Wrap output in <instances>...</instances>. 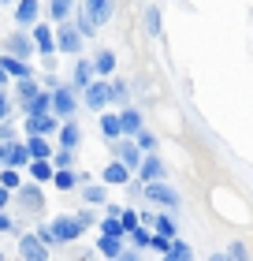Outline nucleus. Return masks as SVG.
Masks as SVG:
<instances>
[{
  "mask_svg": "<svg viewBox=\"0 0 253 261\" xmlns=\"http://www.w3.org/2000/svg\"><path fill=\"white\" fill-rule=\"evenodd\" d=\"M56 142H60V146H67V149H75L78 142H82V127H78L75 120H67L64 127H60V135H56Z\"/></svg>",
  "mask_w": 253,
  "mask_h": 261,
  "instance_id": "4468645a",
  "label": "nucleus"
},
{
  "mask_svg": "<svg viewBox=\"0 0 253 261\" xmlns=\"http://www.w3.org/2000/svg\"><path fill=\"white\" fill-rule=\"evenodd\" d=\"M30 157H52V142H49V135H30Z\"/></svg>",
  "mask_w": 253,
  "mask_h": 261,
  "instance_id": "aec40b11",
  "label": "nucleus"
},
{
  "mask_svg": "<svg viewBox=\"0 0 253 261\" xmlns=\"http://www.w3.org/2000/svg\"><path fill=\"white\" fill-rule=\"evenodd\" d=\"M101 254L104 257H119L123 254V239H119V235H101Z\"/></svg>",
  "mask_w": 253,
  "mask_h": 261,
  "instance_id": "b1692460",
  "label": "nucleus"
},
{
  "mask_svg": "<svg viewBox=\"0 0 253 261\" xmlns=\"http://www.w3.org/2000/svg\"><path fill=\"white\" fill-rule=\"evenodd\" d=\"M0 4H4V0H0Z\"/></svg>",
  "mask_w": 253,
  "mask_h": 261,
  "instance_id": "a18cd8bd",
  "label": "nucleus"
},
{
  "mask_svg": "<svg viewBox=\"0 0 253 261\" xmlns=\"http://www.w3.org/2000/svg\"><path fill=\"white\" fill-rule=\"evenodd\" d=\"M45 112H52V93H34L26 101V116H45Z\"/></svg>",
  "mask_w": 253,
  "mask_h": 261,
  "instance_id": "f3484780",
  "label": "nucleus"
},
{
  "mask_svg": "<svg viewBox=\"0 0 253 261\" xmlns=\"http://www.w3.org/2000/svg\"><path fill=\"white\" fill-rule=\"evenodd\" d=\"M93 75H97V60H75V86L78 90H86Z\"/></svg>",
  "mask_w": 253,
  "mask_h": 261,
  "instance_id": "ddd939ff",
  "label": "nucleus"
},
{
  "mask_svg": "<svg viewBox=\"0 0 253 261\" xmlns=\"http://www.w3.org/2000/svg\"><path fill=\"white\" fill-rule=\"evenodd\" d=\"M112 67H116V56L112 53H101L97 56V75H112Z\"/></svg>",
  "mask_w": 253,
  "mask_h": 261,
  "instance_id": "7c9ffc66",
  "label": "nucleus"
},
{
  "mask_svg": "<svg viewBox=\"0 0 253 261\" xmlns=\"http://www.w3.org/2000/svg\"><path fill=\"white\" fill-rule=\"evenodd\" d=\"M34 93H41V90H38V82H34L30 75H22V79H19V97H22V105H26Z\"/></svg>",
  "mask_w": 253,
  "mask_h": 261,
  "instance_id": "bb28decb",
  "label": "nucleus"
},
{
  "mask_svg": "<svg viewBox=\"0 0 253 261\" xmlns=\"http://www.w3.org/2000/svg\"><path fill=\"white\" fill-rule=\"evenodd\" d=\"M112 153H116L119 161H127L130 168H138V164H142V161H138V153H142L138 138H134V142H119V138H116V142H112Z\"/></svg>",
  "mask_w": 253,
  "mask_h": 261,
  "instance_id": "6e6552de",
  "label": "nucleus"
},
{
  "mask_svg": "<svg viewBox=\"0 0 253 261\" xmlns=\"http://www.w3.org/2000/svg\"><path fill=\"white\" fill-rule=\"evenodd\" d=\"M52 130H56V112L26 116V135H52Z\"/></svg>",
  "mask_w": 253,
  "mask_h": 261,
  "instance_id": "1a4fd4ad",
  "label": "nucleus"
},
{
  "mask_svg": "<svg viewBox=\"0 0 253 261\" xmlns=\"http://www.w3.org/2000/svg\"><path fill=\"white\" fill-rule=\"evenodd\" d=\"M112 101V82H90L86 86V105L90 109H104Z\"/></svg>",
  "mask_w": 253,
  "mask_h": 261,
  "instance_id": "39448f33",
  "label": "nucleus"
},
{
  "mask_svg": "<svg viewBox=\"0 0 253 261\" xmlns=\"http://www.w3.org/2000/svg\"><path fill=\"white\" fill-rule=\"evenodd\" d=\"M26 172H30L34 183H49V179H56V168L49 164V157H34V161L26 164Z\"/></svg>",
  "mask_w": 253,
  "mask_h": 261,
  "instance_id": "0eeeda50",
  "label": "nucleus"
},
{
  "mask_svg": "<svg viewBox=\"0 0 253 261\" xmlns=\"http://www.w3.org/2000/svg\"><path fill=\"white\" fill-rule=\"evenodd\" d=\"M71 153H75V149L60 146V153H56V168H67V164H71Z\"/></svg>",
  "mask_w": 253,
  "mask_h": 261,
  "instance_id": "e433bc0d",
  "label": "nucleus"
},
{
  "mask_svg": "<svg viewBox=\"0 0 253 261\" xmlns=\"http://www.w3.org/2000/svg\"><path fill=\"white\" fill-rule=\"evenodd\" d=\"M15 19L26 27V22H38V0H19L15 4Z\"/></svg>",
  "mask_w": 253,
  "mask_h": 261,
  "instance_id": "6ab92c4d",
  "label": "nucleus"
},
{
  "mask_svg": "<svg viewBox=\"0 0 253 261\" xmlns=\"http://www.w3.org/2000/svg\"><path fill=\"white\" fill-rule=\"evenodd\" d=\"M167 257H172V261H175V257H179V261H186V257H190V246H186V243H179V239H172V250H167Z\"/></svg>",
  "mask_w": 253,
  "mask_h": 261,
  "instance_id": "2f4dec72",
  "label": "nucleus"
},
{
  "mask_svg": "<svg viewBox=\"0 0 253 261\" xmlns=\"http://www.w3.org/2000/svg\"><path fill=\"white\" fill-rule=\"evenodd\" d=\"M34 157H30V146L26 142H11V157H8V164H15V168H22V164H30Z\"/></svg>",
  "mask_w": 253,
  "mask_h": 261,
  "instance_id": "4be33fe9",
  "label": "nucleus"
},
{
  "mask_svg": "<svg viewBox=\"0 0 253 261\" xmlns=\"http://www.w3.org/2000/svg\"><path fill=\"white\" fill-rule=\"evenodd\" d=\"M101 179H104V183H112V187H123V183L130 179V164L116 157V161H112V164H108V168L101 172Z\"/></svg>",
  "mask_w": 253,
  "mask_h": 261,
  "instance_id": "423d86ee",
  "label": "nucleus"
},
{
  "mask_svg": "<svg viewBox=\"0 0 253 261\" xmlns=\"http://www.w3.org/2000/svg\"><path fill=\"white\" fill-rule=\"evenodd\" d=\"M78 183V172H67V168H56V187L60 191H71Z\"/></svg>",
  "mask_w": 253,
  "mask_h": 261,
  "instance_id": "cd10ccee",
  "label": "nucleus"
},
{
  "mask_svg": "<svg viewBox=\"0 0 253 261\" xmlns=\"http://www.w3.org/2000/svg\"><path fill=\"white\" fill-rule=\"evenodd\" d=\"M8 79H11V71H8L4 64H0V86H8Z\"/></svg>",
  "mask_w": 253,
  "mask_h": 261,
  "instance_id": "79ce46f5",
  "label": "nucleus"
},
{
  "mask_svg": "<svg viewBox=\"0 0 253 261\" xmlns=\"http://www.w3.org/2000/svg\"><path fill=\"white\" fill-rule=\"evenodd\" d=\"M4 116H8V97L0 93V120H4Z\"/></svg>",
  "mask_w": 253,
  "mask_h": 261,
  "instance_id": "c03bdc74",
  "label": "nucleus"
},
{
  "mask_svg": "<svg viewBox=\"0 0 253 261\" xmlns=\"http://www.w3.org/2000/svg\"><path fill=\"white\" fill-rule=\"evenodd\" d=\"M156 231H160V235H167V239H175V220L160 213V217H156Z\"/></svg>",
  "mask_w": 253,
  "mask_h": 261,
  "instance_id": "c756f323",
  "label": "nucleus"
},
{
  "mask_svg": "<svg viewBox=\"0 0 253 261\" xmlns=\"http://www.w3.org/2000/svg\"><path fill=\"white\" fill-rule=\"evenodd\" d=\"M8 157H11V142H0V164H8Z\"/></svg>",
  "mask_w": 253,
  "mask_h": 261,
  "instance_id": "ea45409f",
  "label": "nucleus"
},
{
  "mask_svg": "<svg viewBox=\"0 0 253 261\" xmlns=\"http://www.w3.org/2000/svg\"><path fill=\"white\" fill-rule=\"evenodd\" d=\"M8 198H11V191H8V187H4V183H0V209H4V205H8Z\"/></svg>",
  "mask_w": 253,
  "mask_h": 261,
  "instance_id": "a19ab883",
  "label": "nucleus"
},
{
  "mask_svg": "<svg viewBox=\"0 0 253 261\" xmlns=\"http://www.w3.org/2000/svg\"><path fill=\"white\" fill-rule=\"evenodd\" d=\"M146 27H149V34H160V11L156 8H146Z\"/></svg>",
  "mask_w": 253,
  "mask_h": 261,
  "instance_id": "473e14b6",
  "label": "nucleus"
},
{
  "mask_svg": "<svg viewBox=\"0 0 253 261\" xmlns=\"http://www.w3.org/2000/svg\"><path fill=\"white\" fill-rule=\"evenodd\" d=\"M101 135H104L108 142H116L119 135H123V120L112 116V112H104V116H101Z\"/></svg>",
  "mask_w": 253,
  "mask_h": 261,
  "instance_id": "a211bd4d",
  "label": "nucleus"
},
{
  "mask_svg": "<svg viewBox=\"0 0 253 261\" xmlns=\"http://www.w3.org/2000/svg\"><path fill=\"white\" fill-rule=\"evenodd\" d=\"M119 217H123V224H127V235L134 231V228H142V217H138V213H130V209H123V213H119Z\"/></svg>",
  "mask_w": 253,
  "mask_h": 261,
  "instance_id": "f704fd0d",
  "label": "nucleus"
},
{
  "mask_svg": "<svg viewBox=\"0 0 253 261\" xmlns=\"http://www.w3.org/2000/svg\"><path fill=\"white\" fill-rule=\"evenodd\" d=\"M146 201H156V205L175 209V205H179V194L172 191V187H164L160 179H156V183H146Z\"/></svg>",
  "mask_w": 253,
  "mask_h": 261,
  "instance_id": "20e7f679",
  "label": "nucleus"
},
{
  "mask_svg": "<svg viewBox=\"0 0 253 261\" xmlns=\"http://www.w3.org/2000/svg\"><path fill=\"white\" fill-rule=\"evenodd\" d=\"M0 183H4L8 191H19V187H22V175L15 172V164H8V168H0Z\"/></svg>",
  "mask_w": 253,
  "mask_h": 261,
  "instance_id": "a878e982",
  "label": "nucleus"
},
{
  "mask_svg": "<svg viewBox=\"0 0 253 261\" xmlns=\"http://www.w3.org/2000/svg\"><path fill=\"white\" fill-rule=\"evenodd\" d=\"M60 49L64 53H82V30L78 27H60Z\"/></svg>",
  "mask_w": 253,
  "mask_h": 261,
  "instance_id": "f8f14e48",
  "label": "nucleus"
},
{
  "mask_svg": "<svg viewBox=\"0 0 253 261\" xmlns=\"http://www.w3.org/2000/svg\"><path fill=\"white\" fill-rule=\"evenodd\" d=\"M0 64H4V67L11 71V79H22V75H30V67H26V60H22V56H15V53L0 56Z\"/></svg>",
  "mask_w": 253,
  "mask_h": 261,
  "instance_id": "412c9836",
  "label": "nucleus"
},
{
  "mask_svg": "<svg viewBox=\"0 0 253 261\" xmlns=\"http://www.w3.org/2000/svg\"><path fill=\"white\" fill-rule=\"evenodd\" d=\"M52 112L60 120H71L78 112V101H75V90L71 86H52Z\"/></svg>",
  "mask_w": 253,
  "mask_h": 261,
  "instance_id": "f03ea898",
  "label": "nucleus"
},
{
  "mask_svg": "<svg viewBox=\"0 0 253 261\" xmlns=\"http://www.w3.org/2000/svg\"><path fill=\"white\" fill-rule=\"evenodd\" d=\"M0 231H11V220L4 217V209H0Z\"/></svg>",
  "mask_w": 253,
  "mask_h": 261,
  "instance_id": "37998d69",
  "label": "nucleus"
},
{
  "mask_svg": "<svg viewBox=\"0 0 253 261\" xmlns=\"http://www.w3.org/2000/svg\"><path fill=\"white\" fill-rule=\"evenodd\" d=\"M112 101H127V86L123 82H112Z\"/></svg>",
  "mask_w": 253,
  "mask_h": 261,
  "instance_id": "58836bf2",
  "label": "nucleus"
},
{
  "mask_svg": "<svg viewBox=\"0 0 253 261\" xmlns=\"http://www.w3.org/2000/svg\"><path fill=\"white\" fill-rule=\"evenodd\" d=\"M49 11H52V19H56V22H64V19H67V11H71V0H52Z\"/></svg>",
  "mask_w": 253,
  "mask_h": 261,
  "instance_id": "c85d7f7f",
  "label": "nucleus"
},
{
  "mask_svg": "<svg viewBox=\"0 0 253 261\" xmlns=\"http://www.w3.org/2000/svg\"><path fill=\"white\" fill-rule=\"evenodd\" d=\"M138 175H142V179H146V183H156V179H164V164L160 161H156V157H146V161H142L138 164Z\"/></svg>",
  "mask_w": 253,
  "mask_h": 261,
  "instance_id": "2eb2a0df",
  "label": "nucleus"
},
{
  "mask_svg": "<svg viewBox=\"0 0 253 261\" xmlns=\"http://www.w3.org/2000/svg\"><path fill=\"white\" fill-rule=\"evenodd\" d=\"M34 41H38V53H45V56L56 53V41H52L49 22H34Z\"/></svg>",
  "mask_w": 253,
  "mask_h": 261,
  "instance_id": "9b49d317",
  "label": "nucleus"
},
{
  "mask_svg": "<svg viewBox=\"0 0 253 261\" xmlns=\"http://www.w3.org/2000/svg\"><path fill=\"white\" fill-rule=\"evenodd\" d=\"M130 239H134V246H149V243H153V235L146 231V224H142V228L130 231Z\"/></svg>",
  "mask_w": 253,
  "mask_h": 261,
  "instance_id": "c9c22d12",
  "label": "nucleus"
},
{
  "mask_svg": "<svg viewBox=\"0 0 253 261\" xmlns=\"http://www.w3.org/2000/svg\"><path fill=\"white\" fill-rule=\"evenodd\" d=\"M119 120H123V135H138V130H142V116H138L134 109H123Z\"/></svg>",
  "mask_w": 253,
  "mask_h": 261,
  "instance_id": "393cba45",
  "label": "nucleus"
},
{
  "mask_svg": "<svg viewBox=\"0 0 253 261\" xmlns=\"http://www.w3.org/2000/svg\"><path fill=\"white\" fill-rule=\"evenodd\" d=\"M86 15L93 22H108V15H112V0H86Z\"/></svg>",
  "mask_w": 253,
  "mask_h": 261,
  "instance_id": "dca6fc26",
  "label": "nucleus"
},
{
  "mask_svg": "<svg viewBox=\"0 0 253 261\" xmlns=\"http://www.w3.org/2000/svg\"><path fill=\"white\" fill-rule=\"evenodd\" d=\"M19 254L26 261H45L49 257V243H45L41 235H22L19 239Z\"/></svg>",
  "mask_w": 253,
  "mask_h": 261,
  "instance_id": "7ed1b4c3",
  "label": "nucleus"
},
{
  "mask_svg": "<svg viewBox=\"0 0 253 261\" xmlns=\"http://www.w3.org/2000/svg\"><path fill=\"white\" fill-rule=\"evenodd\" d=\"M82 231H86V224H82L78 217H56L52 224H45L38 235H41L49 246H60V243H75Z\"/></svg>",
  "mask_w": 253,
  "mask_h": 261,
  "instance_id": "f257e3e1",
  "label": "nucleus"
},
{
  "mask_svg": "<svg viewBox=\"0 0 253 261\" xmlns=\"http://www.w3.org/2000/svg\"><path fill=\"white\" fill-rule=\"evenodd\" d=\"M86 201H93V205L104 201V187H86Z\"/></svg>",
  "mask_w": 253,
  "mask_h": 261,
  "instance_id": "4c0bfd02",
  "label": "nucleus"
},
{
  "mask_svg": "<svg viewBox=\"0 0 253 261\" xmlns=\"http://www.w3.org/2000/svg\"><path fill=\"white\" fill-rule=\"evenodd\" d=\"M38 49V41H34V34L26 38V34H11L8 38V53H15V56H22V60H26V56Z\"/></svg>",
  "mask_w": 253,
  "mask_h": 261,
  "instance_id": "9d476101",
  "label": "nucleus"
},
{
  "mask_svg": "<svg viewBox=\"0 0 253 261\" xmlns=\"http://www.w3.org/2000/svg\"><path fill=\"white\" fill-rule=\"evenodd\" d=\"M134 138H138V146H142V153H153V149H156V138L149 135V130H138Z\"/></svg>",
  "mask_w": 253,
  "mask_h": 261,
  "instance_id": "72a5a7b5",
  "label": "nucleus"
},
{
  "mask_svg": "<svg viewBox=\"0 0 253 261\" xmlns=\"http://www.w3.org/2000/svg\"><path fill=\"white\" fill-rule=\"evenodd\" d=\"M19 201H22V205H26V209H34V213H38L45 198H41V191H38V187L30 183V187H22V194H19Z\"/></svg>",
  "mask_w": 253,
  "mask_h": 261,
  "instance_id": "5701e85b",
  "label": "nucleus"
}]
</instances>
